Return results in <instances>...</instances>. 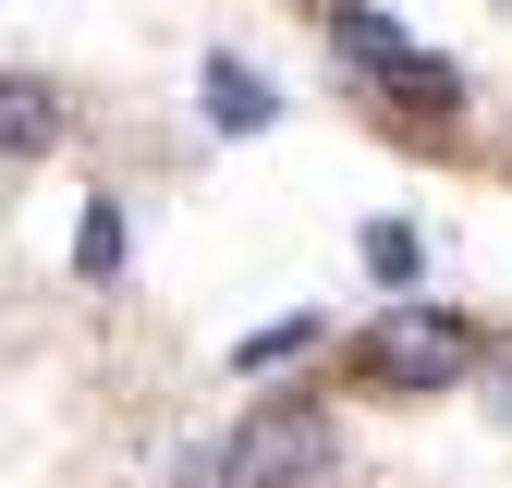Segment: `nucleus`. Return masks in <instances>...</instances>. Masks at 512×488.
Here are the masks:
<instances>
[{
    "label": "nucleus",
    "instance_id": "f257e3e1",
    "mask_svg": "<svg viewBox=\"0 0 512 488\" xmlns=\"http://www.w3.org/2000/svg\"><path fill=\"white\" fill-rule=\"evenodd\" d=\"M330 49H342V74H366L378 98H415L427 122H452L464 110V86H452V61H427L391 13H366V0H330Z\"/></svg>",
    "mask_w": 512,
    "mask_h": 488
},
{
    "label": "nucleus",
    "instance_id": "f03ea898",
    "mask_svg": "<svg viewBox=\"0 0 512 488\" xmlns=\"http://www.w3.org/2000/svg\"><path fill=\"white\" fill-rule=\"evenodd\" d=\"M232 488H330L342 476V440H330V415H317V403H256L244 427H232Z\"/></svg>",
    "mask_w": 512,
    "mask_h": 488
},
{
    "label": "nucleus",
    "instance_id": "7ed1b4c3",
    "mask_svg": "<svg viewBox=\"0 0 512 488\" xmlns=\"http://www.w3.org/2000/svg\"><path fill=\"white\" fill-rule=\"evenodd\" d=\"M476 366H488V342H476L464 318H439L427 293L391 305V318L366 330V379H378V391H452V379H476Z\"/></svg>",
    "mask_w": 512,
    "mask_h": 488
},
{
    "label": "nucleus",
    "instance_id": "20e7f679",
    "mask_svg": "<svg viewBox=\"0 0 512 488\" xmlns=\"http://www.w3.org/2000/svg\"><path fill=\"white\" fill-rule=\"evenodd\" d=\"M196 98H208L220 135H269V122H281V86L256 74L244 49H208V61H196Z\"/></svg>",
    "mask_w": 512,
    "mask_h": 488
},
{
    "label": "nucleus",
    "instance_id": "39448f33",
    "mask_svg": "<svg viewBox=\"0 0 512 488\" xmlns=\"http://www.w3.org/2000/svg\"><path fill=\"white\" fill-rule=\"evenodd\" d=\"M354 257H366V281L391 293V305H415V281H427V232H415V220H366Z\"/></svg>",
    "mask_w": 512,
    "mask_h": 488
},
{
    "label": "nucleus",
    "instance_id": "423d86ee",
    "mask_svg": "<svg viewBox=\"0 0 512 488\" xmlns=\"http://www.w3.org/2000/svg\"><path fill=\"white\" fill-rule=\"evenodd\" d=\"M0 147H13V159H49L61 147V98L37 74H0Z\"/></svg>",
    "mask_w": 512,
    "mask_h": 488
},
{
    "label": "nucleus",
    "instance_id": "0eeeda50",
    "mask_svg": "<svg viewBox=\"0 0 512 488\" xmlns=\"http://www.w3.org/2000/svg\"><path fill=\"white\" fill-rule=\"evenodd\" d=\"M122 257H135V220H122V196H86V232H74V281H122Z\"/></svg>",
    "mask_w": 512,
    "mask_h": 488
},
{
    "label": "nucleus",
    "instance_id": "6e6552de",
    "mask_svg": "<svg viewBox=\"0 0 512 488\" xmlns=\"http://www.w3.org/2000/svg\"><path fill=\"white\" fill-rule=\"evenodd\" d=\"M293 354H317V318H269V330H244L232 366H293Z\"/></svg>",
    "mask_w": 512,
    "mask_h": 488
},
{
    "label": "nucleus",
    "instance_id": "1a4fd4ad",
    "mask_svg": "<svg viewBox=\"0 0 512 488\" xmlns=\"http://www.w3.org/2000/svg\"><path fill=\"white\" fill-rule=\"evenodd\" d=\"M488 403H500V415H512V354H488Z\"/></svg>",
    "mask_w": 512,
    "mask_h": 488
}]
</instances>
